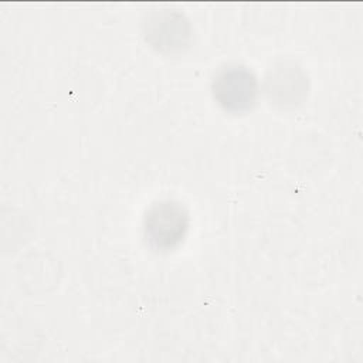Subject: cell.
Wrapping results in <instances>:
<instances>
[{
  "label": "cell",
  "mask_w": 363,
  "mask_h": 363,
  "mask_svg": "<svg viewBox=\"0 0 363 363\" xmlns=\"http://www.w3.org/2000/svg\"><path fill=\"white\" fill-rule=\"evenodd\" d=\"M187 224V213L179 203L160 201L153 204L145 216V238L156 250H169L183 240Z\"/></svg>",
  "instance_id": "1"
},
{
  "label": "cell",
  "mask_w": 363,
  "mask_h": 363,
  "mask_svg": "<svg viewBox=\"0 0 363 363\" xmlns=\"http://www.w3.org/2000/svg\"><path fill=\"white\" fill-rule=\"evenodd\" d=\"M218 105L228 112L248 111L257 99L258 84L254 74L242 65L221 68L211 84Z\"/></svg>",
  "instance_id": "2"
},
{
  "label": "cell",
  "mask_w": 363,
  "mask_h": 363,
  "mask_svg": "<svg viewBox=\"0 0 363 363\" xmlns=\"http://www.w3.org/2000/svg\"><path fill=\"white\" fill-rule=\"evenodd\" d=\"M306 88V77L294 62H281L267 78V94L282 106L298 104L305 96Z\"/></svg>",
  "instance_id": "3"
},
{
  "label": "cell",
  "mask_w": 363,
  "mask_h": 363,
  "mask_svg": "<svg viewBox=\"0 0 363 363\" xmlns=\"http://www.w3.org/2000/svg\"><path fill=\"white\" fill-rule=\"evenodd\" d=\"M189 35V27L182 20V16L172 13L155 17L146 28V38L149 43L155 48L166 52L182 50L187 44Z\"/></svg>",
  "instance_id": "4"
}]
</instances>
